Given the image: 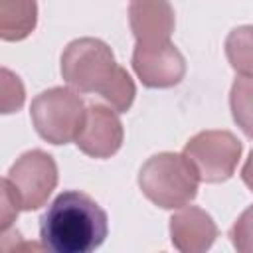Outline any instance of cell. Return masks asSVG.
<instances>
[{
	"label": "cell",
	"instance_id": "9",
	"mask_svg": "<svg viewBox=\"0 0 253 253\" xmlns=\"http://www.w3.org/2000/svg\"><path fill=\"white\" fill-rule=\"evenodd\" d=\"M128 22L136 45L152 47L170 43L174 32V10L168 0H132Z\"/></svg>",
	"mask_w": 253,
	"mask_h": 253
},
{
	"label": "cell",
	"instance_id": "14",
	"mask_svg": "<svg viewBox=\"0 0 253 253\" xmlns=\"http://www.w3.org/2000/svg\"><path fill=\"white\" fill-rule=\"evenodd\" d=\"M24 85L18 75H14L10 69H2V113H14L24 105Z\"/></svg>",
	"mask_w": 253,
	"mask_h": 253
},
{
	"label": "cell",
	"instance_id": "7",
	"mask_svg": "<svg viewBox=\"0 0 253 253\" xmlns=\"http://www.w3.org/2000/svg\"><path fill=\"white\" fill-rule=\"evenodd\" d=\"M132 67L142 85L150 89L174 87L186 75V59L172 42L152 47L134 45Z\"/></svg>",
	"mask_w": 253,
	"mask_h": 253
},
{
	"label": "cell",
	"instance_id": "3",
	"mask_svg": "<svg viewBox=\"0 0 253 253\" xmlns=\"http://www.w3.org/2000/svg\"><path fill=\"white\" fill-rule=\"evenodd\" d=\"M200 182L202 180L194 164L184 156V152L154 154L138 172V186L142 194L164 210L188 206L196 198Z\"/></svg>",
	"mask_w": 253,
	"mask_h": 253
},
{
	"label": "cell",
	"instance_id": "5",
	"mask_svg": "<svg viewBox=\"0 0 253 253\" xmlns=\"http://www.w3.org/2000/svg\"><path fill=\"white\" fill-rule=\"evenodd\" d=\"M243 144L229 130H204L184 146V156L194 164L202 182L219 184L233 176Z\"/></svg>",
	"mask_w": 253,
	"mask_h": 253
},
{
	"label": "cell",
	"instance_id": "8",
	"mask_svg": "<svg viewBox=\"0 0 253 253\" xmlns=\"http://www.w3.org/2000/svg\"><path fill=\"white\" fill-rule=\"evenodd\" d=\"M75 144L91 158H109L117 154L123 144V125L115 109L111 111L99 103L87 105L85 121L75 138Z\"/></svg>",
	"mask_w": 253,
	"mask_h": 253
},
{
	"label": "cell",
	"instance_id": "15",
	"mask_svg": "<svg viewBox=\"0 0 253 253\" xmlns=\"http://www.w3.org/2000/svg\"><path fill=\"white\" fill-rule=\"evenodd\" d=\"M231 243L241 253H253V206H249L229 231Z\"/></svg>",
	"mask_w": 253,
	"mask_h": 253
},
{
	"label": "cell",
	"instance_id": "13",
	"mask_svg": "<svg viewBox=\"0 0 253 253\" xmlns=\"http://www.w3.org/2000/svg\"><path fill=\"white\" fill-rule=\"evenodd\" d=\"M229 105L237 126L253 138V77L235 79L229 93Z\"/></svg>",
	"mask_w": 253,
	"mask_h": 253
},
{
	"label": "cell",
	"instance_id": "10",
	"mask_svg": "<svg viewBox=\"0 0 253 253\" xmlns=\"http://www.w3.org/2000/svg\"><path fill=\"white\" fill-rule=\"evenodd\" d=\"M217 237V227L208 211L196 206H184L170 217L172 245L182 253L208 251Z\"/></svg>",
	"mask_w": 253,
	"mask_h": 253
},
{
	"label": "cell",
	"instance_id": "2",
	"mask_svg": "<svg viewBox=\"0 0 253 253\" xmlns=\"http://www.w3.org/2000/svg\"><path fill=\"white\" fill-rule=\"evenodd\" d=\"M107 233L105 210L77 190L61 192L40 219L42 245L53 253H91L101 247Z\"/></svg>",
	"mask_w": 253,
	"mask_h": 253
},
{
	"label": "cell",
	"instance_id": "17",
	"mask_svg": "<svg viewBox=\"0 0 253 253\" xmlns=\"http://www.w3.org/2000/svg\"><path fill=\"white\" fill-rule=\"evenodd\" d=\"M241 180H243V184L253 192V150L249 152V158H247V162H245L243 168H241Z\"/></svg>",
	"mask_w": 253,
	"mask_h": 253
},
{
	"label": "cell",
	"instance_id": "1",
	"mask_svg": "<svg viewBox=\"0 0 253 253\" xmlns=\"http://www.w3.org/2000/svg\"><path fill=\"white\" fill-rule=\"evenodd\" d=\"M61 75L79 93L101 95L117 113H126L136 87L117 61L111 47L97 38L73 40L61 53Z\"/></svg>",
	"mask_w": 253,
	"mask_h": 253
},
{
	"label": "cell",
	"instance_id": "16",
	"mask_svg": "<svg viewBox=\"0 0 253 253\" xmlns=\"http://www.w3.org/2000/svg\"><path fill=\"white\" fill-rule=\"evenodd\" d=\"M2 208H0V221H2V231H6L12 221L16 219V215L22 211L20 200L16 196V192L12 190V186L8 184V180H2Z\"/></svg>",
	"mask_w": 253,
	"mask_h": 253
},
{
	"label": "cell",
	"instance_id": "6",
	"mask_svg": "<svg viewBox=\"0 0 253 253\" xmlns=\"http://www.w3.org/2000/svg\"><path fill=\"white\" fill-rule=\"evenodd\" d=\"M16 192L24 211L42 208L57 186L55 160L43 150L24 152L4 176Z\"/></svg>",
	"mask_w": 253,
	"mask_h": 253
},
{
	"label": "cell",
	"instance_id": "12",
	"mask_svg": "<svg viewBox=\"0 0 253 253\" xmlns=\"http://www.w3.org/2000/svg\"><path fill=\"white\" fill-rule=\"evenodd\" d=\"M225 55L241 77H253V26H239L229 32Z\"/></svg>",
	"mask_w": 253,
	"mask_h": 253
},
{
	"label": "cell",
	"instance_id": "4",
	"mask_svg": "<svg viewBox=\"0 0 253 253\" xmlns=\"http://www.w3.org/2000/svg\"><path fill=\"white\" fill-rule=\"evenodd\" d=\"M85 103L79 91L53 87L40 93L30 107L38 134L51 144H67L77 138L85 121Z\"/></svg>",
	"mask_w": 253,
	"mask_h": 253
},
{
	"label": "cell",
	"instance_id": "11",
	"mask_svg": "<svg viewBox=\"0 0 253 253\" xmlns=\"http://www.w3.org/2000/svg\"><path fill=\"white\" fill-rule=\"evenodd\" d=\"M36 24V0H0V36L4 42H20L28 38Z\"/></svg>",
	"mask_w": 253,
	"mask_h": 253
}]
</instances>
